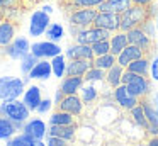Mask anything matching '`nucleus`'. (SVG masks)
Wrapping results in <instances>:
<instances>
[{"label":"nucleus","instance_id":"a18cd8bd","mask_svg":"<svg viewBox=\"0 0 158 146\" xmlns=\"http://www.w3.org/2000/svg\"><path fill=\"white\" fill-rule=\"evenodd\" d=\"M146 132L150 136H158V124H150L146 129Z\"/></svg>","mask_w":158,"mask_h":146},{"label":"nucleus","instance_id":"de8ad7c7","mask_svg":"<svg viewBox=\"0 0 158 146\" xmlns=\"http://www.w3.org/2000/svg\"><path fill=\"white\" fill-rule=\"evenodd\" d=\"M82 29H85V27H78V26H73V24H70V29H68V31H70V34H72V36L75 37Z\"/></svg>","mask_w":158,"mask_h":146},{"label":"nucleus","instance_id":"ddd939ff","mask_svg":"<svg viewBox=\"0 0 158 146\" xmlns=\"http://www.w3.org/2000/svg\"><path fill=\"white\" fill-rule=\"evenodd\" d=\"M56 107L60 109V111H65L68 112V114L75 115V117H78V115L83 114V111H85V104H83L82 97H80L78 94H73V95H65L63 97V100L60 102Z\"/></svg>","mask_w":158,"mask_h":146},{"label":"nucleus","instance_id":"f704fd0d","mask_svg":"<svg viewBox=\"0 0 158 146\" xmlns=\"http://www.w3.org/2000/svg\"><path fill=\"white\" fill-rule=\"evenodd\" d=\"M139 104H141V107H143V111H144V115H146L148 122H150V124H158V112H156V107H155V105L151 104L150 100H146V98H141Z\"/></svg>","mask_w":158,"mask_h":146},{"label":"nucleus","instance_id":"5701e85b","mask_svg":"<svg viewBox=\"0 0 158 146\" xmlns=\"http://www.w3.org/2000/svg\"><path fill=\"white\" fill-rule=\"evenodd\" d=\"M22 127L19 124H15L14 121H10L5 115H0V139L2 141H7L12 136H15L17 132H21Z\"/></svg>","mask_w":158,"mask_h":146},{"label":"nucleus","instance_id":"412c9836","mask_svg":"<svg viewBox=\"0 0 158 146\" xmlns=\"http://www.w3.org/2000/svg\"><path fill=\"white\" fill-rule=\"evenodd\" d=\"M90 68H92V61L90 60H68L66 75L68 77H83Z\"/></svg>","mask_w":158,"mask_h":146},{"label":"nucleus","instance_id":"9b49d317","mask_svg":"<svg viewBox=\"0 0 158 146\" xmlns=\"http://www.w3.org/2000/svg\"><path fill=\"white\" fill-rule=\"evenodd\" d=\"M97 17V9L85 7V9H75L68 15V22L78 27H90Z\"/></svg>","mask_w":158,"mask_h":146},{"label":"nucleus","instance_id":"4d7b16f0","mask_svg":"<svg viewBox=\"0 0 158 146\" xmlns=\"http://www.w3.org/2000/svg\"><path fill=\"white\" fill-rule=\"evenodd\" d=\"M0 102H2V98H0Z\"/></svg>","mask_w":158,"mask_h":146},{"label":"nucleus","instance_id":"6e6552de","mask_svg":"<svg viewBox=\"0 0 158 146\" xmlns=\"http://www.w3.org/2000/svg\"><path fill=\"white\" fill-rule=\"evenodd\" d=\"M126 34H127V41H129V44H134V46L141 48L148 58H150L151 54H153V51L156 49V46H155V39L148 37L146 34H144L143 31L139 29V27L129 29Z\"/></svg>","mask_w":158,"mask_h":146},{"label":"nucleus","instance_id":"c85d7f7f","mask_svg":"<svg viewBox=\"0 0 158 146\" xmlns=\"http://www.w3.org/2000/svg\"><path fill=\"white\" fill-rule=\"evenodd\" d=\"M51 70H53V77L56 78H63L66 75V65H68V60H66L65 53L58 54V56L51 58Z\"/></svg>","mask_w":158,"mask_h":146},{"label":"nucleus","instance_id":"f8f14e48","mask_svg":"<svg viewBox=\"0 0 158 146\" xmlns=\"http://www.w3.org/2000/svg\"><path fill=\"white\" fill-rule=\"evenodd\" d=\"M22 132L29 134L32 139H46V136H48V124L41 117H29L24 122Z\"/></svg>","mask_w":158,"mask_h":146},{"label":"nucleus","instance_id":"20e7f679","mask_svg":"<svg viewBox=\"0 0 158 146\" xmlns=\"http://www.w3.org/2000/svg\"><path fill=\"white\" fill-rule=\"evenodd\" d=\"M26 90L24 78L19 77H0V98L2 100H14L21 98Z\"/></svg>","mask_w":158,"mask_h":146},{"label":"nucleus","instance_id":"a878e982","mask_svg":"<svg viewBox=\"0 0 158 146\" xmlns=\"http://www.w3.org/2000/svg\"><path fill=\"white\" fill-rule=\"evenodd\" d=\"M109 43H110V53L117 56V54L129 44V41H127V34L124 32V31H117V32H112Z\"/></svg>","mask_w":158,"mask_h":146},{"label":"nucleus","instance_id":"f3484780","mask_svg":"<svg viewBox=\"0 0 158 146\" xmlns=\"http://www.w3.org/2000/svg\"><path fill=\"white\" fill-rule=\"evenodd\" d=\"M41 100H43V90L39 85H29L22 94V102L27 105V109L31 112H36Z\"/></svg>","mask_w":158,"mask_h":146},{"label":"nucleus","instance_id":"4be33fe9","mask_svg":"<svg viewBox=\"0 0 158 146\" xmlns=\"http://www.w3.org/2000/svg\"><path fill=\"white\" fill-rule=\"evenodd\" d=\"M17 27L12 20H0V48H5L14 41Z\"/></svg>","mask_w":158,"mask_h":146},{"label":"nucleus","instance_id":"1a4fd4ad","mask_svg":"<svg viewBox=\"0 0 158 146\" xmlns=\"http://www.w3.org/2000/svg\"><path fill=\"white\" fill-rule=\"evenodd\" d=\"M49 24H51V20H49V14L43 12L41 9L39 10H34L31 15V19H29V36L31 37H41L44 36L46 29L49 27Z\"/></svg>","mask_w":158,"mask_h":146},{"label":"nucleus","instance_id":"b1692460","mask_svg":"<svg viewBox=\"0 0 158 146\" xmlns=\"http://www.w3.org/2000/svg\"><path fill=\"white\" fill-rule=\"evenodd\" d=\"M48 134L49 136H58L65 141H73L77 134V124L75 126H49L48 124Z\"/></svg>","mask_w":158,"mask_h":146},{"label":"nucleus","instance_id":"473e14b6","mask_svg":"<svg viewBox=\"0 0 158 146\" xmlns=\"http://www.w3.org/2000/svg\"><path fill=\"white\" fill-rule=\"evenodd\" d=\"M65 27L61 26L60 22H51L49 24V27L46 29V32H44V36H46V39L48 41H53V43H60V41L65 37Z\"/></svg>","mask_w":158,"mask_h":146},{"label":"nucleus","instance_id":"f03ea898","mask_svg":"<svg viewBox=\"0 0 158 146\" xmlns=\"http://www.w3.org/2000/svg\"><path fill=\"white\" fill-rule=\"evenodd\" d=\"M123 85H126L127 92L134 97H138L139 100L151 92V81L148 80V77L136 75L129 70H124L123 73Z\"/></svg>","mask_w":158,"mask_h":146},{"label":"nucleus","instance_id":"6ab92c4d","mask_svg":"<svg viewBox=\"0 0 158 146\" xmlns=\"http://www.w3.org/2000/svg\"><path fill=\"white\" fill-rule=\"evenodd\" d=\"M27 77L31 78V80H41V81L48 80L49 77H53L51 61L49 60H39L38 63H36V66L29 71Z\"/></svg>","mask_w":158,"mask_h":146},{"label":"nucleus","instance_id":"c756f323","mask_svg":"<svg viewBox=\"0 0 158 146\" xmlns=\"http://www.w3.org/2000/svg\"><path fill=\"white\" fill-rule=\"evenodd\" d=\"M127 112H129L131 122H134L139 129H144V131H146L148 126H150V122H148L146 115H144V111H143V107H141V104H138L136 107H133L131 111H127Z\"/></svg>","mask_w":158,"mask_h":146},{"label":"nucleus","instance_id":"4c0bfd02","mask_svg":"<svg viewBox=\"0 0 158 146\" xmlns=\"http://www.w3.org/2000/svg\"><path fill=\"white\" fill-rule=\"evenodd\" d=\"M139 29L143 31L144 34H146L148 37H151V39H156V32H158V29H156V22H155V19L153 17H148L144 22H141V26H139Z\"/></svg>","mask_w":158,"mask_h":146},{"label":"nucleus","instance_id":"58836bf2","mask_svg":"<svg viewBox=\"0 0 158 146\" xmlns=\"http://www.w3.org/2000/svg\"><path fill=\"white\" fill-rule=\"evenodd\" d=\"M94 51V56H102V54L110 53V43L109 39H104V41H97V43L90 44Z\"/></svg>","mask_w":158,"mask_h":146},{"label":"nucleus","instance_id":"9d476101","mask_svg":"<svg viewBox=\"0 0 158 146\" xmlns=\"http://www.w3.org/2000/svg\"><path fill=\"white\" fill-rule=\"evenodd\" d=\"M112 100L116 102L117 107L124 109V111H131L133 107H136L138 104H139V98L134 97V95H131L129 92H127L126 85H117L116 88H112Z\"/></svg>","mask_w":158,"mask_h":146},{"label":"nucleus","instance_id":"aec40b11","mask_svg":"<svg viewBox=\"0 0 158 146\" xmlns=\"http://www.w3.org/2000/svg\"><path fill=\"white\" fill-rule=\"evenodd\" d=\"M83 83H85V80H83V77H63L61 78V83H60V90L63 92L65 95H73V94H78L80 88L83 87Z\"/></svg>","mask_w":158,"mask_h":146},{"label":"nucleus","instance_id":"5fc2aeb1","mask_svg":"<svg viewBox=\"0 0 158 146\" xmlns=\"http://www.w3.org/2000/svg\"><path fill=\"white\" fill-rule=\"evenodd\" d=\"M136 146H148V144H146V143H143V144H136Z\"/></svg>","mask_w":158,"mask_h":146},{"label":"nucleus","instance_id":"864d4df0","mask_svg":"<svg viewBox=\"0 0 158 146\" xmlns=\"http://www.w3.org/2000/svg\"><path fill=\"white\" fill-rule=\"evenodd\" d=\"M155 22H156V29H158V15L155 17Z\"/></svg>","mask_w":158,"mask_h":146},{"label":"nucleus","instance_id":"39448f33","mask_svg":"<svg viewBox=\"0 0 158 146\" xmlns=\"http://www.w3.org/2000/svg\"><path fill=\"white\" fill-rule=\"evenodd\" d=\"M2 53L5 56H9L10 60L21 61L26 54L31 53V43H29V39L26 36H15L14 41L9 46L2 48Z\"/></svg>","mask_w":158,"mask_h":146},{"label":"nucleus","instance_id":"2eb2a0df","mask_svg":"<svg viewBox=\"0 0 158 146\" xmlns=\"http://www.w3.org/2000/svg\"><path fill=\"white\" fill-rule=\"evenodd\" d=\"M65 56L66 60H90V61H94V58H95L90 44H78V43L70 44L65 49Z\"/></svg>","mask_w":158,"mask_h":146},{"label":"nucleus","instance_id":"3c124183","mask_svg":"<svg viewBox=\"0 0 158 146\" xmlns=\"http://www.w3.org/2000/svg\"><path fill=\"white\" fill-rule=\"evenodd\" d=\"M41 10H43V12H46V14H51L53 12V7L51 5H43Z\"/></svg>","mask_w":158,"mask_h":146},{"label":"nucleus","instance_id":"72a5a7b5","mask_svg":"<svg viewBox=\"0 0 158 146\" xmlns=\"http://www.w3.org/2000/svg\"><path fill=\"white\" fill-rule=\"evenodd\" d=\"M32 143H34V139L29 134H26V132L21 131L15 136H12L10 139H7V141H5V146H32Z\"/></svg>","mask_w":158,"mask_h":146},{"label":"nucleus","instance_id":"7c9ffc66","mask_svg":"<svg viewBox=\"0 0 158 146\" xmlns=\"http://www.w3.org/2000/svg\"><path fill=\"white\" fill-rule=\"evenodd\" d=\"M150 63H151L150 58H148V56H143V58H139V60H136V61H133V63H129L126 70L133 71V73H136V75H143V77H148V73H150Z\"/></svg>","mask_w":158,"mask_h":146},{"label":"nucleus","instance_id":"603ef678","mask_svg":"<svg viewBox=\"0 0 158 146\" xmlns=\"http://www.w3.org/2000/svg\"><path fill=\"white\" fill-rule=\"evenodd\" d=\"M155 46H156V49H158V37L155 39Z\"/></svg>","mask_w":158,"mask_h":146},{"label":"nucleus","instance_id":"c03bdc74","mask_svg":"<svg viewBox=\"0 0 158 146\" xmlns=\"http://www.w3.org/2000/svg\"><path fill=\"white\" fill-rule=\"evenodd\" d=\"M131 2L134 3V5H143V7H150L153 5L155 0H131Z\"/></svg>","mask_w":158,"mask_h":146},{"label":"nucleus","instance_id":"8fccbe9b","mask_svg":"<svg viewBox=\"0 0 158 146\" xmlns=\"http://www.w3.org/2000/svg\"><path fill=\"white\" fill-rule=\"evenodd\" d=\"M32 146H46V141H44V139H34Z\"/></svg>","mask_w":158,"mask_h":146},{"label":"nucleus","instance_id":"c9c22d12","mask_svg":"<svg viewBox=\"0 0 158 146\" xmlns=\"http://www.w3.org/2000/svg\"><path fill=\"white\" fill-rule=\"evenodd\" d=\"M83 80H85V83H100V81L106 80V71L100 70V68L92 66L83 75Z\"/></svg>","mask_w":158,"mask_h":146},{"label":"nucleus","instance_id":"bb28decb","mask_svg":"<svg viewBox=\"0 0 158 146\" xmlns=\"http://www.w3.org/2000/svg\"><path fill=\"white\" fill-rule=\"evenodd\" d=\"M80 97H82V100L85 105L95 104L100 97L99 88L95 87V83H83V87L80 88Z\"/></svg>","mask_w":158,"mask_h":146},{"label":"nucleus","instance_id":"2f4dec72","mask_svg":"<svg viewBox=\"0 0 158 146\" xmlns=\"http://www.w3.org/2000/svg\"><path fill=\"white\" fill-rule=\"evenodd\" d=\"M114 65H117V56H116V54H112V53L102 54V56H95V58H94V61H92V66L100 68V70H104V71L110 70Z\"/></svg>","mask_w":158,"mask_h":146},{"label":"nucleus","instance_id":"f257e3e1","mask_svg":"<svg viewBox=\"0 0 158 146\" xmlns=\"http://www.w3.org/2000/svg\"><path fill=\"white\" fill-rule=\"evenodd\" d=\"M0 115H5L21 127H24V122L31 117V111L27 105L22 102V98H14V100H2L0 102Z\"/></svg>","mask_w":158,"mask_h":146},{"label":"nucleus","instance_id":"a211bd4d","mask_svg":"<svg viewBox=\"0 0 158 146\" xmlns=\"http://www.w3.org/2000/svg\"><path fill=\"white\" fill-rule=\"evenodd\" d=\"M133 5L131 0H104L102 3L95 7L97 12H116V14H123L126 12L129 7Z\"/></svg>","mask_w":158,"mask_h":146},{"label":"nucleus","instance_id":"09e8293b","mask_svg":"<svg viewBox=\"0 0 158 146\" xmlns=\"http://www.w3.org/2000/svg\"><path fill=\"white\" fill-rule=\"evenodd\" d=\"M148 146H158V136H150V139L146 141Z\"/></svg>","mask_w":158,"mask_h":146},{"label":"nucleus","instance_id":"a19ab883","mask_svg":"<svg viewBox=\"0 0 158 146\" xmlns=\"http://www.w3.org/2000/svg\"><path fill=\"white\" fill-rule=\"evenodd\" d=\"M53 105H55L53 98H43L41 104H39V105H38V109H36V112H38V114H41V115H44V114H48V112L51 111Z\"/></svg>","mask_w":158,"mask_h":146},{"label":"nucleus","instance_id":"79ce46f5","mask_svg":"<svg viewBox=\"0 0 158 146\" xmlns=\"http://www.w3.org/2000/svg\"><path fill=\"white\" fill-rule=\"evenodd\" d=\"M46 146H68V141H65V139L58 138V136H46Z\"/></svg>","mask_w":158,"mask_h":146},{"label":"nucleus","instance_id":"393cba45","mask_svg":"<svg viewBox=\"0 0 158 146\" xmlns=\"http://www.w3.org/2000/svg\"><path fill=\"white\" fill-rule=\"evenodd\" d=\"M48 124L49 126H75L77 124V117L65 111H55L48 119Z\"/></svg>","mask_w":158,"mask_h":146},{"label":"nucleus","instance_id":"cd10ccee","mask_svg":"<svg viewBox=\"0 0 158 146\" xmlns=\"http://www.w3.org/2000/svg\"><path fill=\"white\" fill-rule=\"evenodd\" d=\"M126 68H123L121 65H114L110 70L106 71V83L109 85L110 88H116L117 85L123 83V73Z\"/></svg>","mask_w":158,"mask_h":146},{"label":"nucleus","instance_id":"7ed1b4c3","mask_svg":"<svg viewBox=\"0 0 158 146\" xmlns=\"http://www.w3.org/2000/svg\"><path fill=\"white\" fill-rule=\"evenodd\" d=\"M121 15V26H119V31H124L127 32L129 29H134V27H139L141 22L148 19L150 15V9L148 7H143V5H131L126 12L119 14Z\"/></svg>","mask_w":158,"mask_h":146},{"label":"nucleus","instance_id":"ea45409f","mask_svg":"<svg viewBox=\"0 0 158 146\" xmlns=\"http://www.w3.org/2000/svg\"><path fill=\"white\" fill-rule=\"evenodd\" d=\"M104 0H70V5L73 7V10L75 9H85V7H92V9H95L99 3H102Z\"/></svg>","mask_w":158,"mask_h":146},{"label":"nucleus","instance_id":"6e6d98bb","mask_svg":"<svg viewBox=\"0 0 158 146\" xmlns=\"http://www.w3.org/2000/svg\"><path fill=\"white\" fill-rule=\"evenodd\" d=\"M155 107H156V112H158V102H156V104H155Z\"/></svg>","mask_w":158,"mask_h":146},{"label":"nucleus","instance_id":"37998d69","mask_svg":"<svg viewBox=\"0 0 158 146\" xmlns=\"http://www.w3.org/2000/svg\"><path fill=\"white\" fill-rule=\"evenodd\" d=\"M150 77L151 80L158 81V54H155L151 58V63H150Z\"/></svg>","mask_w":158,"mask_h":146},{"label":"nucleus","instance_id":"0eeeda50","mask_svg":"<svg viewBox=\"0 0 158 146\" xmlns=\"http://www.w3.org/2000/svg\"><path fill=\"white\" fill-rule=\"evenodd\" d=\"M112 32L107 29H100V27H95V26H90V27H85L82 29L78 34L75 36V43L78 44H94L97 41H104V39H110Z\"/></svg>","mask_w":158,"mask_h":146},{"label":"nucleus","instance_id":"dca6fc26","mask_svg":"<svg viewBox=\"0 0 158 146\" xmlns=\"http://www.w3.org/2000/svg\"><path fill=\"white\" fill-rule=\"evenodd\" d=\"M143 56H146V54H144V51L141 49V48L134 46V44H127V46L117 54V65H121L123 68H127L129 63H133V61L139 60V58H143Z\"/></svg>","mask_w":158,"mask_h":146},{"label":"nucleus","instance_id":"4468645a","mask_svg":"<svg viewBox=\"0 0 158 146\" xmlns=\"http://www.w3.org/2000/svg\"><path fill=\"white\" fill-rule=\"evenodd\" d=\"M92 26L100 27V29H107L110 32H117L121 26V15L116 12H97V17Z\"/></svg>","mask_w":158,"mask_h":146},{"label":"nucleus","instance_id":"e433bc0d","mask_svg":"<svg viewBox=\"0 0 158 146\" xmlns=\"http://www.w3.org/2000/svg\"><path fill=\"white\" fill-rule=\"evenodd\" d=\"M38 61H39V58H36L32 53L26 54V56L22 58L21 61H19V66H21L22 75H29V71H31L32 68L36 66V63H38Z\"/></svg>","mask_w":158,"mask_h":146},{"label":"nucleus","instance_id":"49530a36","mask_svg":"<svg viewBox=\"0 0 158 146\" xmlns=\"http://www.w3.org/2000/svg\"><path fill=\"white\" fill-rule=\"evenodd\" d=\"M63 97H65V94H63V92L58 88V90H56V94H55V98H53V102H55V105H58L60 102L63 100Z\"/></svg>","mask_w":158,"mask_h":146},{"label":"nucleus","instance_id":"423d86ee","mask_svg":"<svg viewBox=\"0 0 158 146\" xmlns=\"http://www.w3.org/2000/svg\"><path fill=\"white\" fill-rule=\"evenodd\" d=\"M31 53L34 54L39 60H51V58L58 56L63 53L61 46L58 43H53V41H34L31 44Z\"/></svg>","mask_w":158,"mask_h":146}]
</instances>
